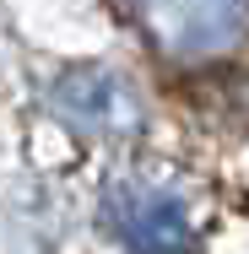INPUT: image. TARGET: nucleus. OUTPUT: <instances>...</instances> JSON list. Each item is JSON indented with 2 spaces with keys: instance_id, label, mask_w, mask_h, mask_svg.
Returning a JSON list of instances; mask_svg holds the SVG:
<instances>
[{
  "instance_id": "obj_1",
  "label": "nucleus",
  "mask_w": 249,
  "mask_h": 254,
  "mask_svg": "<svg viewBox=\"0 0 249 254\" xmlns=\"http://www.w3.org/2000/svg\"><path fill=\"white\" fill-rule=\"evenodd\" d=\"M108 222L136 254H184V244H190L184 205L163 190H147V184L114 190L108 195Z\"/></svg>"
},
{
  "instance_id": "obj_2",
  "label": "nucleus",
  "mask_w": 249,
  "mask_h": 254,
  "mask_svg": "<svg viewBox=\"0 0 249 254\" xmlns=\"http://www.w3.org/2000/svg\"><path fill=\"white\" fill-rule=\"evenodd\" d=\"M65 108L76 114V119H87V125H98V130H136V98L114 81V76H76L65 92Z\"/></svg>"
}]
</instances>
